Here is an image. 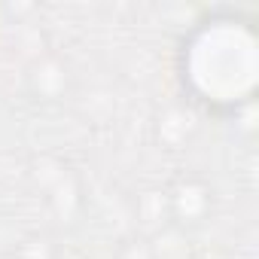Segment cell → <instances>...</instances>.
Masks as SVG:
<instances>
[{"label":"cell","mask_w":259,"mask_h":259,"mask_svg":"<svg viewBox=\"0 0 259 259\" xmlns=\"http://www.w3.org/2000/svg\"><path fill=\"white\" fill-rule=\"evenodd\" d=\"M174 73L180 92L213 116H238L253 107L259 89V31L241 10H210L177 43Z\"/></svg>","instance_id":"obj_1"},{"label":"cell","mask_w":259,"mask_h":259,"mask_svg":"<svg viewBox=\"0 0 259 259\" xmlns=\"http://www.w3.org/2000/svg\"><path fill=\"white\" fill-rule=\"evenodd\" d=\"M168 210L180 226H201L213 210V189L198 177H180L168 192Z\"/></svg>","instance_id":"obj_2"}]
</instances>
